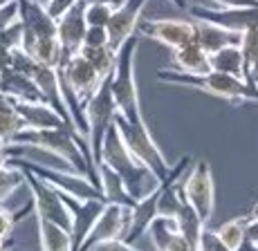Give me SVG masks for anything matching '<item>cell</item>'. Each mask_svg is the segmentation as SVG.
Instances as JSON below:
<instances>
[{
    "label": "cell",
    "mask_w": 258,
    "mask_h": 251,
    "mask_svg": "<svg viewBox=\"0 0 258 251\" xmlns=\"http://www.w3.org/2000/svg\"><path fill=\"white\" fill-rule=\"evenodd\" d=\"M99 164L112 169L121 177L126 191L131 193L133 200H142L151 195L153 191L160 189V180L148 166H144L131 150L126 148L121 135H119L117 126L112 124L108 128L106 137L101 144V155H99Z\"/></svg>",
    "instance_id": "1"
},
{
    "label": "cell",
    "mask_w": 258,
    "mask_h": 251,
    "mask_svg": "<svg viewBox=\"0 0 258 251\" xmlns=\"http://www.w3.org/2000/svg\"><path fill=\"white\" fill-rule=\"evenodd\" d=\"M157 81L168 83V86L193 88V90L207 92V95L220 97V99L234 101V103H240V101L258 103L256 86H249L240 76H231V74L216 72V70H209L205 74H188V72H180V70H157Z\"/></svg>",
    "instance_id": "2"
},
{
    "label": "cell",
    "mask_w": 258,
    "mask_h": 251,
    "mask_svg": "<svg viewBox=\"0 0 258 251\" xmlns=\"http://www.w3.org/2000/svg\"><path fill=\"white\" fill-rule=\"evenodd\" d=\"M137 47H140V38H137V34H133L117 50V63L110 76V90L117 106V115L126 117L128 121H144L140 108V95H137V81H135Z\"/></svg>",
    "instance_id": "3"
},
{
    "label": "cell",
    "mask_w": 258,
    "mask_h": 251,
    "mask_svg": "<svg viewBox=\"0 0 258 251\" xmlns=\"http://www.w3.org/2000/svg\"><path fill=\"white\" fill-rule=\"evenodd\" d=\"M7 161H12V164L21 166V169L29 171V173H34L36 177H41L43 182H47L49 186L61 191L63 195H70V198H77V200H103L101 189H99L86 173H79V171H72V169H52V166L23 159V157H18V155L7 157Z\"/></svg>",
    "instance_id": "4"
},
{
    "label": "cell",
    "mask_w": 258,
    "mask_h": 251,
    "mask_svg": "<svg viewBox=\"0 0 258 251\" xmlns=\"http://www.w3.org/2000/svg\"><path fill=\"white\" fill-rule=\"evenodd\" d=\"M110 76L103 78L99 90L86 103V124H88L86 141H88V148H90V155H92L97 171H99V155H101L103 137H106L108 128L115 124V117H117V106H115L112 90H110Z\"/></svg>",
    "instance_id": "5"
},
{
    "label": "cell",
    "mask_w": 258,
    "mask_h": 251,
    "mask_svg": "<svg viewBox=\"0 0 258 251\" xmlns=\"http://www.w3.org/2000/svg\"><path fill=\"white\" fill-rule=\"evenodd\" d=\"M115 126H117L119 135H121L123 144H126V148L131 150L144 166H148V169L157 175V180L160 182L164 180L168 175V171H171V164L166 161L164 152L160 150V146H157L155 139L151 137V132H148V128H146V121H128L126 117L117 115Z\"/></svg>",
    "instance_id": "6"
},
{
    "label": "cell",
    "mask_w": 258,
    "mask_h": 251,
    "mask_svg": "<svg viewBox=\"0 0 258 251\" xmlns=\"http://www.w3.org/2000/svg\"><path fill=\"white\" fill-rule=\"evenodd\" d=\"M25 184L32 191V206L38 218H45L49 222L63 226L68 231L72 229V215H70L66 200H63L61 191H56L54 186H49L47 182H43L41 177H36L34 173H29V171H25Z\"/></svg>",
    "instance_id": "7"
},
{
    "label": "cell",
    "mask_w": 258,
    "mask_h": 251,
    "mask_svg": "<svg viewBox=\"0 0 258 251\" xmlns=\"http://www.w3.org/2000/svg\"><path fill=\"white\" fill-rule=\"evenodd\" d=\"M182 193H184V200L196 209V213L202 218V222H209L213 206H216V189H213L209 161L200 159L193 164V169L182 180Z\"/></svg>",
    "instance_id": "8"
},
{
    "label": "cell",
    "mask_w": 258,
    "mask_h": 251,
    "mask_svg": "<svg viewBox=\"0 0 258 251\" xmlns=\"http://www.w3.org/2000/svg\"><path fill=\"white\" fill-rule=\"evenodd\" d=\"M131 211L133 206H123V204H112L106 202L101 215L97 218V222L90 229V233L86 235L81 244V251H90L97 244L110 242V240H121L126 233L128 224H131Z\"/></svg>",
    "instance_id": "9"
},
{
    "label": "cell",
    "mask_w": 258,
    "mask_h": 251,
    "mask_svg": "<svg viewBox=\"0 0 258 251\" xmlns=\"http://www.w3.org/2000/svg\"><path fill=\"white\" fill-rule=\"evenodd\" d=\"M135 34L144 38L157 41L162 45L177 50L186 43L196 41V23L180 21V18H155V21H140Z\"/></svg>",
    "instance_id": "10"
},
{
    "label": "cell",
    "mask_w": 258,
    "mask_h": 251,
    "mask_svg": "<svg viewBox=\"0 0 258 251\" xmlns=\"http://www.w3.org/2000/svg\"><path fill=\"white\" fill-rule=\"evenodd\" d=\"M86 3L77 0L72 7H68L61 16L56 18V38L61 43V63L68 61L70 56L79 54L83 45V36H86Z\"/></svg>",
    "instance_id": "11"
},
{
    "label": "cell",
    "mask_w": 258,
    "mask_h": 251,
    "mask_svg": "<svg viewBox=\"0 0 258 251\" xmlns=\"http://www.w3.org/2000/svg\"><path fill=\"white\" fill-rule=\"evenodd\" d=\"M193 21H209L216 25L247 32L258 27V5L247 7H186Z\"/></svg>",
    "instance_id": "12"
},
{
    "label": "cell",
    "mask_w": 258,
    "mask_h": 251,
    "mask_svg": "<svg viewBox=\"0 0 258 251\" xmlns=\"http://www.w3.org/2000/svg\"><path fill=\"white\" fill-rule=\"evenodd\" d=\"M146 3L148 0H123L121 5H117V7L112 9L110 18H108L106 32H108V45L115 52L135 34L137 23L142 21V12H144V7H146Z\"/></svg>",
    "instance_id": "13"
},
{
    "label": "cell",
    "mask_w": 258,
    "mask_h": 251,
    "mask_svg": "<svg viewBox=\"0 0 258 251\" xmlns=\"http://www.w3.org/2000/svg\"><path fill=\"white\" fill-rule=\"evenodd\" d=\"M63 200H66L70 215H72V229H70L72 251H81L83 240L90 233L97 218L101 215L106 202L103 200H77V198H70V195H63Z\"/></svg>",
    "instance_id": "14"
},
{
    "label": "cell",
    "mask_w": 258,
    "mask_h": 251,
    "mask_svg": "<svg viewBox=\"0 0 258 251\" xmlns=\"http://www.w3.org/2000/svg\"><path fill=\"white\" fill-rule=\"evenodd\" d=\"M32 78H34V83L38 86V90H41L43 99H45L49 106H52L54 110H56L58 115H61L63 119L72 126L70 110H68L66 99H63L61 78H58V70H56V67H49V65H41V63H36V67H34V72H32ZM77 135H79V132H77Z\"/></svg>",
    "instance_id": "15"
},
{
    "label": "cell",
    "mask_w": 258,
    "mask_h": 251,
    "mask_svg": "<svg viewBox=\"0 0 258 251\" xmlns=\"http://www.w3.org/2000/svg\"><path fill=\"white\" fill-rule=\"evenodd\" d=\"M14 110H16L18 117L23 119L25 128H36V130H43V128H63V126L72 128L45 101H36V103H32V101H16V103H14ZM72 130H74V128H72ZM74 132H77V130H74Z\"/></svg>",
    "instance_id": "16"
},
{
    "label": "cell",
    "mask_w": 258,
    "mask_h": 251,
    "mask_svg": "<svg viewBox=\"0 0 258 251\" xmlns=\"http://www.w3.org/2000/svg\"><path fill=\"white\" fill-rule=\"evenodd\" d=\"M193 23H196V43L207 54H213L227 45H240L242 32L216 25V23H209V21H193Z\"/></svg>",
    "instance_id": "17"
},
{
    "label": "cell",
    "mask_w": 258,
    "mask_h": 251,
    "mask_svg": "<svg viewBox=\"0 0 258 251\" xmlns=\"http://www.w3.org/2000/svg\"><path fill=\"white\" fill-rule=\"evenodd\" d=\"M157 195H160V189L135 202V206H133V211H131V224H128L126 233H123V238H121L123 242L135 244L148 231L151 222L157 218Z\"/></svg>",
    "instance_id": "18"
},
{
    "label": "cell",
    "mask_w": 258,
    "mask_h": 251,
    "mask_svg": "<svg viewBox=\"0 0 258 251\" xmlns=\"http://www.w3.org/2000/svg\"><path fill=\"white\" fill-rule=\"evenodd\" d=\"M0 92L7 95L14 103L16 101H32V103L45 101L41 90H38V86L34 83V78L29 74H23V72H16V70H7L0 74Z\"/></svg>",
    "instance_id": "19"
},
{
    "label": "cell",
    "mask_w": 258,
    "mask_h": 251,
    "mask_svg": "<svg viewBox=\"0 0 258 251\" xmlns=\"http://www.w3.org/2000/svg\"><path fill=\"white\" fill-rule=\"evenodd\" d=\"M173 65L180 72H188V74H205L211 70L209 65V54L202 50L196 41L186 43V45L173 50Z\"/></svg>",
    "instance_id": "20"
},
{
    "label": "cell",
    "mask_w": 258,
    "mask_h": 251,
    "mask_svg": "<svg viewBox=\"0 0 258 251\" xmlns=\"http://www.w3.org/2000/svg\"><path fill=\"white\" fill-rule=\"evenodd\" d=\"M99 189H101V193H103V200L112 202V204L135 206V202H137V200H133L131 193L126 191L121 177L103 164H99Z\"/></svg>",
    "instance_id": "21"
},
{
    "label": "cell",
    "mask_w": 258,
    "mask_h": 251,
    "mask_svg": "<svg viewBox=\"0 0 258 251\" xmlns=\"http://www.w3.org/2000/svg\"><path fill=\"white\" fill-rule=\"evenodd\" d=\"M38 226V240H41V251H72V235L68 229L49 222L45 218L36 215Z\"/></svg>",
    "instance_id": "22"
},
{
    "label": "cell",
    "mask_w": 258,
    "mask_h": 251,
    "mask_svg": "<svg viewBox=\"0 0 258 251\" xmlns=\"http://www.w3.org/2000/svg\"><path fill=\"white\" fill-rule=\"evenodd\" d=\"M209 65L216 72H225V74L245 78V58H242L240 45H227L209 54Z\"/></svg>",
    "instance_id": "23"
},
{
    "label": "cell",
    "mask_w": 258,
    "mask_h": 251,
    "mask_svg": "<svg viewBox=\"0 0 258 251\" xmlns=\"http://www.w3.org/2000/svg\"><path fill=\"white\" fill-rule=\"evenodd\" d=\"M29 56L34 58L36 63L41 65H49V67H56L61 65V43H58L56 36H38L29 43L27 47H23Z\"/></svg>",
    "instance_id": "24"
},
{
    "label": "cell",
    "mask_w": 258,
    "mask_h": 251,
    "mask_svg": "<svg viewBox=\"0 0 258 251\" xmlns=\"http://www.w3.org/2000/svg\"><path fill=\"white\" fill-rule=\"evenodd\" d=\"M175 224H177V231H180L182 235L188 240V242L193 244V247H198V240H200V233L202 229H205V222H202V218L196 213V209H193L191 204L184 200L180 206V211L175 213Z\"/></svg>",
    "instance_id": "25"
},
{
    "label": "cell",
    "mask_w": 258,
    "mask_h": 251,
    "mask_svg": "<svg viewBox=\"0 0 258 251\" xmlns=\"http://www.w3.org/2000/svg\"><path fill=\"white\" fill-rule=\"evenodd\" d=\"M79 54H83V56H86L88 61L94 65V70H97L103 78L110 76L112 70H115L117 52L112 50L110 45H103V47H81Z\"/></svg>",
    "instance_id": "26"
},
{
    "label": "cell",
    "mask_w": 258,
    "mask_h": 251,
    "mask_svg": "<svg viewBox=\"0 0 258 251\" xmlns=\"http://www.w3.org/2000/svg\"><path fill=\"white\" fill-rule=\"evenodd\" d=\"M23 184H25V171L21 166L12 164V161L0 164V204L12 198Z\"/></svg>",
    "instance_id": "27"
},
{
    "label": "cell",
    "mask_w": 258,
    "mask_h": 251,
    "mask_svg": "<svg viewBox=\"0 0 258 251\" xmlns=\"http://www.w3.org/2000/svg\"><path fill=\"white\" fill-rule=\"evenodd\" d=\"M216 233L220 235V240L231 251H238L242 247V242H245V218H234L229 222L220 224L216 229Z\"/></svg>",
    "instance_id": "28"
},
{
    "label": "cell",
    "mask_w": 258,
    "mask_h": 251,
    "mask_svg": "<svg viewBox=\"0 0 258 251\" xmlns=\"http://www.w3.org/2000/svg\"><path fill=\"white\" fill-rule=\"evenodd\" d=\"M23 128H25L23 119L18 117V112L14 110V108L0 112V146H9L12 139L23 130Z\"/></svg>",
    "instance_id": "29"
},
{
    "label": "cell",
    "mask_w": 258,
    "mask_h": 251,
    "mask_svg": "<svg viewBox=\"0 0 258 251\" xmlns=\"http://www.w3.org/2000/svg\"><path fill=\"white\" fill-rule=\"evenodd\" d=\"M112 9L115 7H112V5H106V3H86V23L88 25L106 27Z\"/></svg>",
    "instance_id": "30"
},
{
    "label": "cell",
    "mask_w": 258,
    "mask_h": 251,
    "mask_svg": "<svg viewBox=\"0 0 258 251\" xmlns=\"http://www.w3.org/2000/svg\"><path fill=\"white\" fill-rule=\"evenodd\" d=\"M196 251H231V249L222 242L220 235H218L216 231L207 229V226H205V229H202V233H200V240H198Z\"/></svg>",
    "instance_id": "31"
},
{
    "label": "cell",
    "mask_w": 258,
    "mask_h": 251,
    "mask_svg": "<svg viewBox=\"0 0 258 251\" xmlns=\"http://www.w3.org/2000/svg\"><path fill=\"white\" fill-rule=\"evenodd\" d=\"M240 52H242V58H245V67H247L251 61H254L256 54H258V27L242 32V38H240Z\"/></svg>",
    "instance_id": "32"
},
{
    "label": "cell",
    "mask_w": 258,
    "mask_h": 251,
    "mask_svg": "<svg viewBox=\"0 0 258 251\" xmlns=\"http://www.w3.org/2000/svg\"><path fill=\"white\" fill-rule=\"evenodd\" d=\"M103 45H108V32H106V27L88 25L81 47H103Z\"/></svg>",
    "instance_id": "33"
},
{
    "label": "cell",
    "mask_w": 258,
    "mask_h": 251,
    "mask_svg": "<svg viewBox=\"0 0 258 251\" xmlns=\"http://www.w3.org/2000/svg\"><path fill=\"white\" fill-rule=\"evenodd\" d=\"M21 18V3L18 0H9L7 5L0 7V32L7 29L12 23H16Z\"/></svg>",
    "instance_id": "34"
},
{
    "label": "cell",
    "mask_w": 258,
    "mask_h": 251,
    "mask_svg": "<svg viewBox=\"0 0 258 251\" xmlns=\"http://www.w3.org/2000/svg\"><path fill=\"white\" fill-rule=\"evenodd\" d=\"M18 215L21 213H14V211H7L0 206V238L3 240H7L9 235H12L14 226L18 222Z\"/></svg>",
    "instance_id": "35"
},
{
    "label": "cell",
    "mask_w": 258,
    "mask_h": 251,
    "mask_svg": "<svg viewBox=\"0 0 258 251\" xmlns=\"http://www.w3.org/2000/svg\"><path fill=\"white\" fill-rule=\"evenodd\" d=\"M90 251H137L133 244L123 242V240H110V242H103V244H97L94 249Z\"/></svg>",
    "instance_id": "36"
},
{
    "label": "cell",
    "mask_w": 258,
    "mask_h": 251,
    "mask_svg": "<svg viewBox=\"0 0 258 251\" xmlns=\"http://www.w3.org/2000/svg\"><path fill=\"white\" fill-rule=\"evenodd\" d=\"M245 81L249 83V86H256L258 88V54L254 56V61H251L249 65L245 67Z\"/></svg>",
    "instance_id": "37"
},
{
    "label": "cell",
    "mask_w": 258,
    "mask_h": 251,
    "mask_svg": "<svg viewBox=\"0 0 258 251\" xmlns=\"http://www.w3.org/2000/svg\"><path fill=\"white\" fill-rule=\"evenodd\" d=\"M216 7H247V5H258V0H211Z\"/></svg>",
    "instance_id": "38"
},
{
    "label": "cell",
    "mask_w": 258,
    "mask_h": 251,
    "mask_svg": "<svg viewBox=\"0 0 258 251\" xmlns=\"http://www.w3.org/2000/svg\"><path fill=\"white\" fill-rule=\"evenodd\" d=\"M9 108H14V101L9 99L7 95H3L0 92V112H5V110H9Z\"/></svg>",
    "instance_id": "39"
},
{
    "label": "cell",
    "mask_w": 258,
    "mask_h": 251,
    "mask_svg": "<svg viewBox=\"0 0 258 251\" xmlns=\"http://www.w3.org/2000/svg\"><path fill=\"white\" fill-rule=\"evenodd\" d=\"M83 3H106V5H112V7H117V5H121L123 0H83Z\"/></svg>",
    "instance_id": "40"
},
{
    "label": "cell",
    "mask_w": 258,
    "mask_h": 251,
    "mask_svg": "<svg viewBox=\"0 0 258 251\" xmlns=\"http://www.w3.org/2000/svg\"><path fill=\"white\" fill-rule=\"evenodd\" d=\"M7 161V146H0V164Z\"/></svg>",
    "instance_id": "41"
},
{
    "label": "cell",
    "mask_w": 258,
    "mask_h": 251,
    "mask_svg": "<svg viewBox=\"0 0 258 251\" xmlns=\"http://www.w3.org/2000/svg\"><path fill=\"white\" fill-rule=\"evenodd\" d=\"M168 3H173L175 7H180V9H186V0H168Z\"/></svg>",
    "instance_id": "42"
},
{
    "label": "cell",
    "mask_w": 258,
    "mask_h": 251,
    "mask_svg": "<svg viewBox=\"0 0 258 251\" xmlns=\"http://www.w3.org/2000/svg\"><path fill=\"white\" fill-rule=\"evenodd\" d=\"M32 3H36V5H41V7H49V3H52V0H32Z\"/></svg>",
    "instance_id": "43"
},
{
    "label": "cell",
    "mask_w": 258,
    "mask_h": 251,
    "mask_svg": "<svg viewBox=\"0 0 258 251\" xmlns=\"http://www.w3.org/2000/svg\"><path fill=\"white\" fill-rule=\"evenodd\" d=\"M249 218H254V220H258V204L251 209V213H249Z\"/></svg>",
    "instance_id": "44"
},
{
    "label": "cell",
    "mask_w": 258,
    "mask_h": 251,
    "mask_svg": "<svg viewBox=\"0 0 258 251\" xmlns=\"http://www.w3.org/2000/svg\"><path fill=\"white\" fill-rule=\"evenodd\" d=\"M9 3V0H0V7H3V5H7Z\"/></svg>",
    "instance_id": "45"
},
{
    "label": "cell",
    "mask_w": 258,
    "mask_h": 251,
    "mask_svg": "<svg viewBox=\"0 0 258 251\" xmlns=\"http://www.w3.org/2000/svg\"><path fill=\"white\" fill-rule=\"evenodd\" d=\"M0 247H5V240L3 238H0Z\"/></svg>",
    "instance_id": "46"
}]
</instances>
